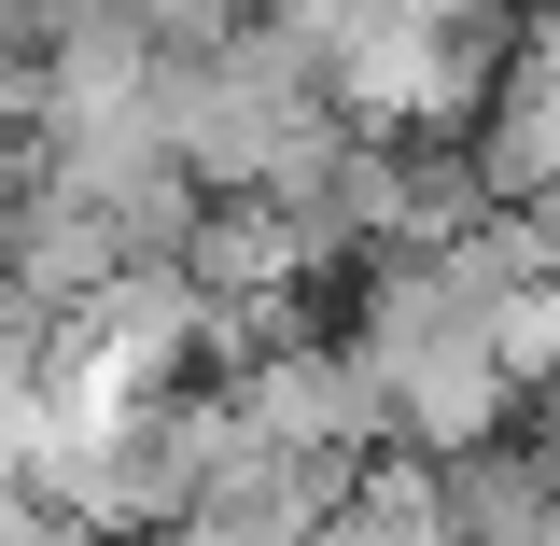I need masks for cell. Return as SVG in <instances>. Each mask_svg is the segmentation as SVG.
Instances as JSON below:
<instances>
[{"mask_svg": "<svg viewBox=\"0 0 560 546\" xmlns=\"http://www.w3.org/2000/svg\"><path fill=\"white\" fill-rule=\"evenodd\" d=\"M140 113H154V140L183 154V183H197V197H253L267 169H294L308 140L337 127V84H323V43H308V28L238 14L224 43L154 57Z\"/></svg>", "mask_w": 560, "mask_h": 546, "instance_id": "obj_1", "label": "cell"}, {"mask_svg": "<svg viewBox=\"0 0 560 546\" xmlns=\"http://www.w3.org/2000/svg\"><path fill=\"white\" fill-rule=\"evenodd\" d=\"M0 546H70V519H57L28 477H0Z\"/></svg>", "mask_w": 560, "mask_h": 546, "instance_id": "obj_2", "label": "cell"}]
</instances>
